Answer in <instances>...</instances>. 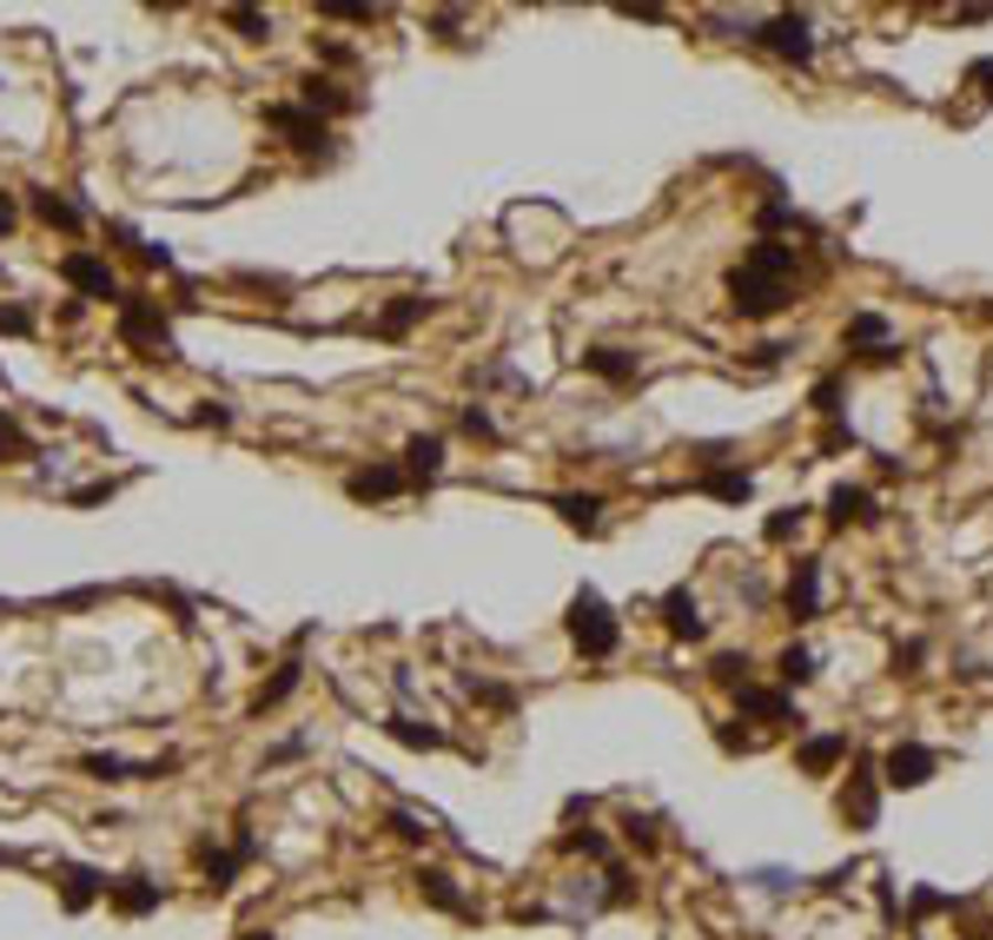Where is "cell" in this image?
Wrapping results in <instances>:
<instances>
[{
	"label": "cell",
	"instance_id": "cell-1",
	"mask_svg": "<svg viewBox=\"0 0 993 940\" xmlns=\"http://www.w3.org/2000/svg\"><path fill=\"white\" fill-rule=\"evenodd\" d=\"M789 272H795V252L775 245V239H756L742 252V265L729 272V305L742 318H775L789 305Z\"/></svg>",
	"mask_w": 993,
	"mask_h": 940
},
{
	"label": "cell",
	"instance_id": "cell-2",
	"mask_svg": "<svg viewBox=\"0 0 993 940\" xmlns=\"http://www.w3.org/2000/svg\"><path fill=\"white\" fill-rule=\"evenodd\" d=\"M563 623H570V643H577L590 663H610V656H616V643H623V630H616V616H610V603H603L596 590H583V596L570 603V616H563Z\"/></svg>",
	"mask_w": 993,
	"mask_h": 940
},
{
	"label": "cell",
	"instance_id": "cell-3",
	"mask_svg": "<svg viewBox=\"0 0 993 940\" xmlns=\"http://www.w3.org/2000/svg\"><path fill=\"white\" fill-rule=\"evenodd\" d=\"M265 126L272 133H285L305 159H331L338 146H331V126L318 119V113H305V106H292V99H278V106H265Z\"/></svg>",
	"mask_w": 993,
	"mask_h": 940
},
{
	"label": "cell",
	"instance_id": "cell-4",
	"mask_svg": "<svg viewBox=\"0 0 993 940\" xmlns=\"http://www.w3.org/2000/svg\"><path fill=\"white\" fill-rule=\"evenodd\" d=\"M749 40H762L769 53H782V60H795V66L815 60V20H809V13H769Z\"/></svg>",
	"mask_w": 993,
	"mask_h": 940
},
{
	"label": "cell",
	"instance_id": "cell-5",
	"mask_svg": "<svg viewBox=\"0 0 993 940\" xmlns=\"http://www.w3.org/2000/svg\"><path fill=\"white\" fill-rule=\"evenodd\" d=\"M119 338L139 345L146 358H172V331H166V318H159L152 298H119Z\"/></svg>",
	"mask_w": 993,
	"mask_h": 940
},
{
	"label": "cell",
	"instance_id": "cell-6",
	"mask_svg": "<svg viewBox=\"0 0 993 940\" xmlns=\"http://www.w3.org/2000/svg\"><path fill=\"white\" fill-rule=\"evenodd\" d=\"M934 769H941V756L921 749V742H895V749L881 756V782H888V789H928Z\"/></svg>",
	"mask_w": 993,
	"mask_h": 940
},
{
	"label": "cell",
	"instance_id": "cell-7",
	"mask_svg": "<svg viewBox=\"0 0 993 940\" xmlns=\"http://www.w3.org/2000/svg\"><path fill=\"white\" fill-rule=\"evenodd\" d=\"M842 822H848V828H875V822H881V775H875L868 756L855 762V775H848V789H842Z\"/></svg>",
	"mask_w": 993,
	"mask_h": 940
},
{
	"label": "cell",
	"instance_id": "cell-8",
	"mask_svg": "<svg viewBox=\"0 0 993 940\" xmlns=\"http://www.w3.org/2000/svg\"><path fill=\"white\" fill-rule=\"evenodd\" d=\"M404 490H411L404 464H365V471L345 477V497H351V504H391V497H404Z\"/></svg>",
	"mask_w": 993,
	"mask_h": 940
},
{
	"label": "cell",
	"instance_id": "cell-9",
	"mask_svg": "<svg viewBox=\"0 0 993 940\" xmlns=\"http://www.w3.org/2000/svg\"><path fill=\"white\" fill-rule=\"evenodd\" d=\"M60 278H66L80 298H119L113 265H106V258H93V252H66V258H60Z\"/></svg>",
	"mask_w": 993,
	"mask_h": 940
},
{
	"label": "cell",
	"instance_id": "cell-10",
	"mask_svg": "<svg viewBox=\"0 0 993 940\" xmlns=\"http://www.w3.org/2000/svg\"><path fill=\"white\" fill-rule=\"evenodd\" d=\"M663 630H669L676 643H703V636H709V616H703V603H696L689 583H676V590L663 596Z\"/></svg>",
	"mask_w": 993,
	"mask_h": 940
},
{
	"label": "cell",
	"instance_id": "cell-11",
	"mask_svg": "<svg viewBox=\"0 0 993 940\" xmlns=\"http://www.w3.org/2000/svg\"><path fill=\"white\" fill-rule=\"evenodd\" d=\"M298 106H305V113H318V119H325V113H338V119H345V113H358V93H345V86H338V80H325V73H305V80H298Z\"/></svg>",
	"mask_w": 993,
	"mask_h": 940
},
{
	"label": "cell",
	"instance_id": "cell-12",
	"mask_svg": "<svg viewBox=\"0 0 993 940\" xmlns=\"http://www.w3.org/2000/svg\"><path fill=\"white\" fill-rule=\"evenodd\" d=\"M789 616H795V623H815V616H822V563H815V557H802L795 577H789Z\"/></svg>",
	"mask_w": 993,
	"mask_h": 940
},
{
	"label": "cell",
	"instance_id": "cell-13",
	"mask_svg": "<svg viewBox=\"0 0 993 940\" xmlns=\"http://www.w3.org/2000/svg\"><path fill=\"white\" fill-rule=\"evenodd\" d=\"M27 205H33V219H40V225H53V232H80V225H86V212H80L66 192H53V186H33V192H27Z\"/></svg>",
	"mask_w": 993,
	"mask_h": 940
},
{
	"label": "cell",
	"instance_id": "cell-14",
	"mask_svg": "<svg viewBox=\"0 0 993 940\" xmlns=\"http://www.w3.org/2000/svg\"><path fill=\"white\" fill-rule=\"evenodd\" d=\"M437 471H444V437L431 431V437H411L404 444V477L411 484H437Z\"/></svg>",
	"mask_w": 993,
	"mask_h": 940
},
{
	"label": "cell",
	"instance_id": "cell-15",
	"mask_svg": "<svg viewBox=\"0 0 993 940\" xmlns=\"http://www.w3.org/2000/svg\"><path fill=\"white\" fill-rule=\"evenodd\" d=\"M557 517H563L570 530L596 537V530H603V497H596V490H563V497H557Z\"/></svg>",
	"mask_w": 993,
	"mask_h": 940
},
{
	"label": "cell",
	"instance_id": "cell-16",
	"mask_svg": "<svg viewBox=\"0 0 993 940\" xmlns=\"http://www.w3.org/2000/svg\"><path fill=\"white\" fill-rule=\"evenodd\" d=\"M106 888H113V881H99L93 868H60V908H66V915L93 908V901H99Z\"/></svg>",
	"mask_w": 993,
	"mask_h": 940
},
{
	"label": "cell",
	"instance_id": "cell-17",
	"mask_svg": "<svg viewBox=\"0 0 993 940\" xmlns=\"http://www.w3.org/2000/svg\"><path fill=\"white\" fill-rule=\"evenodd\" d=\"M106 895H113L119 915H152V908H159V881H152V875H119Z\"/></svg>",
	"mask_w": 993,
	"mask_h": 940
},
{
	"label": "cell",
	"instance_id": "cell-18",
	"mask_svg": "<svg viewBox=\"0 0 993 940\" xmlns=\"http://www.w3.org/2000/svg\"><path fill=\"white\" fill-rule=\"evenodd\" d=\"M583 371H596V378H610V384H636V378H643V365H636L630 351H616V345L583 351Z\"/></svg>",
	"mask_w": 993,
	"mask_h": 940
},
{
	"label": "cell",
	"instance_id": "cell-19",
	"mask_svg": "<svg viewBox=\"0 0 993 940\" xmlns=\"http://www.w3.org/2000/svg\"><path fill=\"white\" fill-rule=\"evenodd\" d=\"M298 683H305V663H298V656H285V663H278V676H272V683H258V696H252V716H272V709H278V703H285Z\"/></svg>",
	"mask_w": 993,
	"mask_h": 940
},
{
	"label": "cell",
	"instance_id": "cell-20",
	"mask_svg": "<svg viewBox=\"0 0 993 940\" xmlns=\"http://www.w3.org/2000/svg\"><path fill=\"white\" fill-rule=\"evenodd\" d=\"M848 756V736H809L802 749H795V762H802V775H828L835 762Z\"/></svg>",
	"mask_w": 993,
	"mask_h": 940
},
{
	"label": "cell",
	"instance_id": "cell-21",
	"mask_svg": "<svg viewBox=\"0 0 993 940\" xmlns=\"http://www.w3.org/2000/svg\"><path fill=\"white\" fill-rule=\"evenodd\" d=\"M252 862V842H239V848H199V868H205V881L212 888H232V875Z\"/></svg>",
	"mask_w": 993,
	"mask_h": 940
},
{
	"label": "cell",
	"instance_id": "cell-22",
	"mask_svg": "<svg viewBox=\"0 0 993 940\" xmlns=\"http://www.w3.org/2000/svg\"><path fill=\"white\" fill-rule=\"evenodd\" d=\"M848 345H868V358H895L888 318H881V311H855V318H848Z\"/></svg>",
	"mask_w": 993,
	"mask_h": 940
},
{
	"label": "cell",
	"instance_id": "cell-23",
	"mask_svg": "<svg viewBox=\"0 0 993 940\" xmlns=\"http://www.w3.org/2000/svg\"><path fill=\"white\" fill-rule=\"evenodd\" d=\"M828 517H835V524H875V497H868L862 484H835Z\"/></svg>",
	"mask_w": 993,
	"mask_h": 940
},
{
	"label": "cell",
	"instance_id": "cell-24",
	"mask_svg": "<svg viewBox=\"0 0 993 940\" xmlns=\"http://www.w3.org/2000/svg\"><path fill=\"white\" fill-rule=\"evenodd\" d=\"M418 895H424L431 908H444V915H471L464 895H457V881H451L444 868H424V875H418Z\"/></svg>",
	"mask_w": 993,
	"mask_h": 940
},
{
	"label": "cell",
	"instance_id": "cell-25",
	"mask_svg": "<svg viewBox=\"0 0 993 940\" xmlns=\"http://www.w3.org/2000/svg\"><path fill=\"white\" fill-rule=\"evenodd\" d=\"M424 311H431V298H398V305H384V311H378V338H404Z\"/></svg>",
	"mask_w": 993,
	"mask_h": 940
},
{
	"label": "cell",
	"instance_id": "cell-26",
	"mask_svg": "<svg viewBox=\"0 0 993 940\" xmlns=\"http://www.w3.org/2000/svg\"><path fill=\"white\" fill-rule=\"evenodd\" d=\"M384 736L404 742V749H444V729H431V722H418V716H391Z\"/></svg>",
	"mask_w": 993,
	"mask_h": 940
},
{
	"label": "cell",
	"instance_id": "cell-27",
	"mask_svg": "<svg viewBox=\"0 0 993 940\" xmlns=\"http://www.w3.org/2000/svg\"><path fill=\"white\" fill-rule=\"evenodd\" d=\"M703 490H709V497H722V504H749L756 477H749V471H709V477H703Z\"/></svg>",
	"mask_w": 993,
	"mask_h": 940
},
{
	"label": "cell",
	"instance_id": "cell-28",
	"mask_svg": "<svg viewBox=\"0 0 993 940\" xmlns=\"http://www.w3.org/2000/svg\"><path fill=\"white\" fill-rule=\"evenodd\" d=\"M742 716H762V722H789V696L782 689H742Z\"/></svg>",
	"mask_w": 993,
	"mask_h": 940
},
{
	"label": "cell",
	"instance_id": "cell-29",
	"mask_svg": "<svg viewBox=\"0 0 993 940\" xmlns=\"http://www.w3.org/2000/svg\"><path fill=\"white\" fill-rule=\"evenodd\" d=\"M80 775H93V782H139V762H126V756H80Z\"/></svg>",
	"mask_w": 993,
	"mask_h": 940
},
{
	"label": "cell",
	"instance_id": "cell-30",
	"mask_svg": "<svg viewBox=\"0 0 993 940\" xmlns=\"http://www.w3.org/2000/svg\"><path fill=\"white\" fill-rule=\"evenodd\" d=\"M775 669H782V683L802 689V683H815V649H809V643H789V649L775 656Z\"/></svg>",
	"mask_w": 993,
	"mask_h": 940
},
{
	"label": "cell",
	"instance_id": "cell-31",
	"mask_svg": "<svg viewBox=\"0 0 993 940\" xmlns=\"http://www.w3.org/2000/svg\"><path fill=\"white\" fill-rule=\"evenodd\" d=\"M225 27H239L245 40H265V33H272V13H258V7H225Z\"/></svg>",
	"mask_w": 993,
	"mask_h": 940
},
{
	"label": "cell",
	"instance_id": "cell-32",
	"mask_svg": "<svg viewBox=\"0 0 993 940\" xmlns=\"http://www.w3.org/2000/svg\"><path fill=\"white\" fill-rule=\"evenodd\" d=\"M20 457H33V437L13 418H0V464H20Z\"/></svg>",
	"mask_w": 993,
	"mask_h": 940
},
{
	"label": "cell",
	"instance_id": "cell-33",
	"mask_svg": "<svg viewBox=\"0 0 993 940\" xmlns=\"http://www.w3.org/2000/svg\"><path fill=\"white\" fill-rule=\"evenodd\" d=\"M457 424H464V437H477V444H497V418H490L484 404H464V418H457Z\"/></svg>",
	"mask_w": 993,
	"mask_h": 940
},
{
	"label": "cell",
	"instance_id": "cell-34",
	"mask_svg": "<svg viewBox=\"0 0 993 940\" xmlns=\"http://www.w3.org/2000/svg\"><path fill=\"white\" fill-rule=\"evenodd\" d=\"M709 669H716V683H722V689H749V656H716Z\"/></svg>",
	"mask_w": 993,
	"mask_h": 940
},
{
	"label": "cell",
	"instance_id": "cell-35",
	"mask_svg": "<svg viewBox=\"0 0 993 940\" xmlns=\"http://www.w3.org/2000/svg\"><path fill=\"white\" fill-rule=\"evenodd\" d=\"M391 835H398V842H411V848H418V842H431V822H418V815H411V809H391Z\"/></svg>",
	"mask_w": 993,
	"mask_h": 940
},
{
	"label": "cell",
	"instance_id": "cell-36",
	"mask_svg": "<svg viewBox=\"0 0 993 940\" xmlns=\"http://www.w3.org/2000/svg\"><path fill=\"white\" fill-rule=\"evenodd\" d=\"M921 663H928V643H921V636L895 649V676H921Z\"/></svg>",
	"mask_w": 993,
	"mask_h": 940
},
{
	"label": "cell",
	"instance_id": "cell-37",
	"mask_svg": "<svg viewBox=\"0 0 993 940\" xmlns=\"http://www.w3.org/2000/svg\"><path fill=\"white\" fill-rule=\"evenodd\" d=\"M563 848H570V855H590V862H610V842H603L596 828H583V835H570Z\"/></svg>",
	"mask_w": 993,
	"mask_h": 940
},
{
	"label": "cell",
	"instance_id": "cell-38",
	"mask_svg": "<svg viewBox=\"0 0 993 940\" xmlns=\"http://www.w3.org/2000/svg\"><path fill=\"white\" fill-rule=\"evenodd\" d=\"M749 881H756V888H769V895H789V888H795L802 875H789V868H756Z\"/></svg>",
	"mask_w": 993,
	"mask_h": 940
},
{
	"label": "cell",
	"instance_id": "cell-39",
	"mask_svg": "<svg viewBox=\"0 0 993 940\" xmlns=\"http://www.w3.org/2000/svg\"><path fill=\"white\" fill-rule=\"evenodd\" d=\"M0 331H7V338H27V331H33V311H27V305H0Z\"/></svg>",
	"mask_w": 993,
	"mask_h": 940
},
{
	"label": "cell",
	"instance_id": "cell-40",
	"mask_svg": "<svg viewBox=\"0 0 993 940\" xmlns=\"http://www.w3.org/2000/svg\"><path fill=\"white\" fill-rule=\"evenodd\" d=\"M802 530V510H782V517H769V543H789Z\"/></svg>",
	"mask_w": 993,
	"mask_h": 940
},
{
	"label": "cell",
	"instance_id": "cell-41",
	"mask_svg": "<svg viewBox=\"0 0 993 940\" xmlns=\"http://www.w3.org/2000/svg\"><path fill=\"white\" fill-rule=\"evenodd\" d=\"M318 13H331V20H378V13H371V7H351V0H325V7H318Z\"/></svg>",
	"mask_w": 993,
	"mask_h": 940
},
{
	"label": "cell",
	"instance_id": "cell-42",
	"mask_svg": "<svg viewBox=\"0 0 993 940\" xmlns=\"http://www.w3.org/2000/svg\"><path fill=\"white\" fill-rule=\"evenodd\" d=\"M815 411H828V418L842 411V384H835V378H822V384H815Z\"/></svg>",
	"mask_w": 993,
	"mask_h": 940
},
{
	"label": "cell",
	"instance_id": "cell-43",
	"mask_svg": "<svg viewBox=\"0 0 993 940\" xmlns=\"http://www.w3.org/2000/svg\"><path fill=\"white\" fill-rule=\"evenodd\" d=\"M318 60H325V66H351V46H345V40H318Z\"/></svg>",
	"mask_w": 993,
	"mask_h": 940
},
{
	"label": "cell",
	"instance_id": "cell-44",
	"mask_svg": "<svg viewBox=\"0 0 993 940\" xmlns=\"http://www.w3.org/2000/svg\"><path fill=\"white\" fill-rule=\"evenodd\" d=\"M298 756H305V742H278V749L265 756V769H278V762H298Z\"/></svg>",
	"mask_w": 993,
	"mask_h": 940
},
{
	"label": "cell",
	"instance_id": "cell-45",
	"mask_svg": "<svg viewBox=\"0 0 993 940\" xmlns=\"http://www.w3.org/2000/svg\"><path fill=\"white\" fill-rule=\"evenodd\" d=\"M968 80H981V86L993 93V60H974V66H968Z\"/></svg>",
	"mask_w": 993,
	"mask_h": 940
},
{
	"label": "cell",
	"instance_id": "cell-46",
	"mask_svg": "<svg viewBox=\"0 0 993 940\" xmlns=\"http://www.w3.org/2000/svg\"><path fill=\"white\" fill-rule=\"evenodd\" d=\"M7 232H13V199L0 192V239H7Z\"/></svg>",
	"mask_w": 993,
	"mask_h": 940
},
{
	"label": "cell",
	"instance_id": "cell-47",
	"mask_svg": "<svg viewBox=\"0 0 993 940\" xmlns=\"http://www.w3.org/2000/svg\"><path fill=\"white\" fill-rule=\"evenodd\" d=\"M245 940H265V934H245Z\"/></svg>",
	"mask_w": 993,
	"mask_h": 940
}]
</instances>
